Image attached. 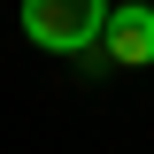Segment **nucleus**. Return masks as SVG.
Wrapping results in <instances>:
<instances>
[{
	"label": "nucleus",
	"instance_id": "1",
	"mask_svg": "<svg viewBox=\"0 0 154 154\" xmlns=\"http://www.w3.org/2000/svg\"><path fill=\"white\" fill-rule=\"evenodd\" d=\"M108 16H116V0H23L16 23L38 54H85V46H100Z\"/></svg>",
	"mask_w": 154,
	"mask_h": 154
},
{
	"label": "nucleus",
	"instance_id": "2",
	"mask_svg": "<svg viewBox=\"0 0 154 154\" xmlns=\"http://www.w3.org/2000/svg\"><path fill=\"white\" fill-rule=\"evenodd\" d=\"M100 46H108L123 69H146L154 62V8H116L108 31H100Z\"/></svg>",
	"mask_w": 154,
	"mask_h": 154
},
{
	"label": "nucleus",
	"instance_id": "3",
	"mask_svg": "<svg viewBox=\"0 0 154 154\" xmlns=\"http://www.w3.org/2000/svg\"><path fill=\"white\" fill-rule=\"evenodd\" d=\"M116 8H154V0H116Z\"/></svg>",
	"mask_w": 154,
	"mask_h": 154
}]
</instances>
